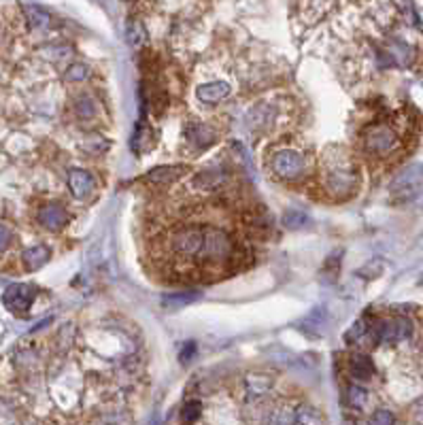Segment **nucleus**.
<instances>
[{
    "instance_id": "obj_1",
    "label": "nucleus",
    "mask_w": 423,
    "mask_h": 425,
    "mask_svg": "<svg viewBox=\"0 0 423 425\" xmlns=\"http://www.w3.org/2000/svg\"><path fill=\"white\" fill-rule=\"evenodd\" d=\"M319 179L323 190L336 200L354 196L360 187V168L345 149L330 147L319 164Z\"/></svg>"
},
{
    "instance_id": "obj_2",
    "label": "nucleus",
    "mask_w": 423,
    "mask_h": 425,
    "mask_svg": "<svg viewBox=\"0 0 423 425\" xmlns=\"http://www.w3.org/2000/svg\"><path fill=\"white\" fill-rule=\"evenodd\" d=\"M204 239H206V226H185L166 239V247L177 262H198L202 264V251H204Z\"/></svg>"
},
{
    "instance_id": "obj_3",
    "label": "nucleus",
    "mask_w": 423,
    "mask_h": 425,
    "mask_svg": "<svg viewBox=\"0 0 423 425\" xmlns=\"http://www.w3.org/2000/svg\"><path fill=\"white\" fill-rule=\"evenodd\" d=\"M423 194V164L413 162L404 166L389 183V198L395 204L413 202Z\"/></svg>"
},
{
    "instance_id": "obj_4",
    "label": "nucleus",
    "mask_w": 423,
    "mask_h": 425,
    "mask_svg": "<svg viewBox=\"0 0 423 425\" xmlns=\"http://www.w3.org/2000/svg\"><path fill=\"white\" fill-rule=\"evenodd\" d=\"M364 151L377 157H387L400 147V136L389 124H372L362 134Z\"/></svg>"
},
{
    "instance_id": "obj_5",
    "label": "nucleus",
    "mask_w": 423,
    "mask_h": 425,
    "mask_svg": "<svg viewBox=\"0 0 423 425\" xmlns=\"http://www.w3.org/2000/svg\"><path fill=\"white\" fill-rule=\"evenodd\" d=\"M413 334V323L406 317L381 319L370 327V336L374 342H400Z\"/></svg>"
},
{
    "instance_id": "obj_6",
    "label": "nucleus",
    "mask_w": 423,
    "mask_h": 425,
    "mask_svg": "<svg viewBox=\"0 0 423 425\" xmlns=\"http://www.w3.org/2000/svg\"><path fill=\"white\" fill-rule=\"evenodd\" d=\"M270 171L283 181H294L304 173V155L296 149H279L270 157Z\"/></svg>"
},
{
    "instance_id": "obj_7",
    "label": "nucleus",
    "mask_w": 423,
    "mask_h": 425,
    "mask_svg": "<svg viewBox=\"0 0 423 425\" xmlns=\"http://www.w3.org/2000/svg\"><path fill=\"white\" fill-rule=\"evenodd\" d=\"M36 294L39 292L34 285H28V283H13V285H9L3 294V304L13 315H26L30 311Z\"/></svg>"
},
{
    "instance_id": "obj_8",
    "label": "nucleus",
    "mask_w": 423,
    "mask_h": 425,
    "mask_svg": "<svg viewBox=\"0 0 423 425\" xmlns=\"http://www.w3.org/2000/svg\"><path fill=\"white\" fill-rule=\"evenodd\" d=\"M276 120V109L270 102H257L249 113H247V124L253 130H264Z\"/></svg>"
},
{
    "instance_id": "obj_9",
    "label": "nucleus",
    "mask_w": 423,
    "mask_h": 425,
    "mask_svg": "<svg viewBox=\"0 0 423 425\" xmlns=\"http://www.w3.org/2000/svg\"><path fill=\"white\" fill-rule=\"evenodd\" d=\"M230 85L226 81H213V83H204L196 87V98L204 105H217L230 96Z\"/></svg>"
},
{
    "instance_id": "obj_10",
    "label": "nucleus",
    "mask_w": 423,
    "mask_h": 425,
    "mask_svg": "<svg viewBox=\"0 0 423 425\" xmlns=\"http://www.w3.org/2000/svg\"><path fill=\"white\" fill-rule=\"evenodd\" d=\"M68 187L77 198H87L94 192V187H96V181H94V177L87 171L73 168L68 171Z\"/></svg>"
},
{
    "instance_id": "obj_11",
    "label": "nucleus",
    "mask_w": 423,
    "mask_h": 425,
    "mask_svg": "<svg viewBox=\"0 0 423 425\" xmlns=\"http://www.w3.org/2000/svg\"><path fill=\"white\" fill-rule=\"evenodd\" d=\"M185 138L190 140V143L198 149H204L208 147L210 143H215V130L202 124V122H194L185 128Z\"/></svg>"
},
{
    "instance_id": "obj_12",
    "label": "nucleus",
    "mask_w": 423,
    "mask_h": 425,
    "mask_svg": "<svg viewBox=\"0 0 423 425\" xmlns=\"http://www.w3.org/2000/svg\"><path fill=\"white\" fill-rule=\"evenodd\" d=\"M39 221L47 228V230H52V232H58L66 226L68 221V215H66V210L60 206V204H47L41 208L39 212Z\"/></svg>"
},
{
    "instance_id": "obj_13",
    "label": "nucleus",
    "mask_w": 423,
    "mask_h": 425,
    "mask_svg": "<svg viewBox=\"0 0 423 425\" xmlns=\"http://www.w3.org/2000/svg\"><path fill=\"white\" fill-rule=\"evenodd\" d=\"M325 323H327V315L323 311V306H315V309L300 321V329L309 336H321Z\"/></svg>"
},
{
    "instance_id": "obj_14",
    "label": "nucleus",
    "mask_w": 423,
    "mask_h": 425,
    "mask_svg": "<svg viewBox=\"0 0 423 425\" xmlns=\"http://www.w3.org/2000/svg\"><path fill=\"white\" fill-rule=\"evenodd\" d=\"M349 372L358 381H368L374 374V364L368 356L358 353V356H351V360H349Z\"/></svg>"
},
{
    "instance_id": "obj_15",
    "label": "nucleus",
    "mask_w": 423,
    "mask_h": 425,
    "mask_svg": "<svg viewBox=\"0 0 423 425\" xmlns=\"http://www.w3.org/2000/svg\"><path fill=\"white\" fill-rule=\"evenodd\" d=\"M47 259H50V249L39 245V247H30L28 251L21 253V262L26 266V270L34 272L39 268H43L47 264Z\"/></svg>"
},
{
    "instance_id": "obj_16",
    "label": "nucleus",
    "mask_w": 423,
    "mask_h": 425,
    "mask_svg": "<svg viewBox=\"0 0 423 425\" xmlns=\"http://www.w3.org/2000/svg\"><path fill=\"white\" fill-rule=\"evenodd\" d=\"M183 173H185V168H183V166H158V168H153L149 175H145V179H143V181L164 185V183H171V181L179 179Z\"/></svg>"
},
{
    "instance_id": "obj_17",
    "label": "nucleus",
    "mask_w": 423,
    "mask_h": 425,
    "mask_svg": "<svg viewBox=\"0 0 423 425\" xmlns=\"http://www.w3.org/2000/svg\"><path fill=\"white\" fill-rule=\"evenodd\" d=\"M200 298L198 292H177V294H169L162 298V306L169 311H177V309H185L187 304H192Z\"/></svg>"
},
{
    "instance_id": "obj_18",
    "label": "nucleus",
    "mask_w": 423,
    "mask_h": 425,
    "mask_svg": "<svg viewBox=\"0 0 423 425\" xmlns=\"http://www.w3.org/2000/svg\"><path fill=\"white\" fill-rule=\"evenodd\" d=\"M272 387L270 374H247V391L251 397H260Z\"/></svg>"
},
{
    "instance_id": "obj_19",
    "label": "nucleus",
    "mask_w": 423,
    "mask_h": 425,
    "mask_svg": "<svg viewBox=\"0 0 423 425\" xmlns=\"http://www.w3.org/2000/svg\"><path fill=\"white\" fill-rule=\"evenodd\" d=\"M23 11H26V17H28V23L32 28H47L52 23V15L47 13L45 9L36 7V5H26L23 7Z\"/></svg>"
},
{
    "instance_id": "obj_20",
    "label": "nucleus",
    "mask_w": 423,
    "mask_h": 425,
    "mask_svg": "<svg viewBox=\"0 0 423 425\" xmlns=\"http://www.w3.org/2000/svg\"><path fill=\"white\" fill-rule=\"evenodd\" d=\"M307 224H311L309 215L304 210H298V208H290L285 210V215H283V226L290 228V230H298V228H304Z\"/></svg>"
},
{
    "instance_id": "obj_21",
    "label": "nucleus",
    "mask_w": 423,
    "mask_h": 425,
    "mask_svg": "<svg viewBox=\"0 0 423 425\" xmlns=\"http://www.w3.org/2000/svg\"><path fill=\"white\" fill-rule=\"evenodd\" d=\"M75 111L79 117H83V120H89V117L96 115V100H94L89 94H81V96L77 98Z\"/></svg>"
},
{
    "instance_id": "obj_22",
    "label": "nucleus",
    "mask_w": 423,
    "mask_h": 425,
    "mask_svg": "<svg viewBox=\"0 0 423 425\" xmlns=\"http://www.w3.org/2000/svg\"><path fill=\"white\" fill-rule=\"evenodd\" d=\"M347 400H349L351 408L362 411L366 406V402H368V391L364 387H360V385H351L349 391H347Z\"/></svg>"
},
{
    "instance_id": "obj_23",
    "label": "nucleus",
    "mask_w": 423,
    "mask_h": 425,
    "mask_svg": "<svg viewBox=\"0 0 423 425\" xmlns=\"http://www.w3.org/2000/svg\"><path fill=\"white\" fill-rule=\"evenodd\" d=\"M128 43L132 47H143L147 43V30L140 21H132L128 26Z\"/></svg>"
},
{
    "instance_id": "obj_24",
    "label": "nucleus",
    "mask_w": 423,
    "mask_h": 425,
    "mask_svg": "<svg viewBox=\"0 0 423 425\" xmlns=\"http://www.w3.org/2000/svg\"><path fill=\"white\" fill-rule=\"evenodd\" d=\"M321 421H323L321 415L311 406L300 404L294 408V423H321Z\"/></svg>"
},
{
    "instance_id": "obj_25",
    "label": "nucleus",
    "mask_w": 423,
    "mask_h": 425,
    "mask_svg": "<svg viewBox=\"0 0 423 425\" xmlns=\"http://www.w3.org/2000/svg\"><path fill=\"white\" fill-rule=\"evenodd\" d=\"M338 255H340V253L327 257L325 266L321 268V281H334V279H336V274H338V266H340V257H338Z\"/></svg>"
},
{
    "instance_id": "obj_26",
    "label": "nucleus",
    "mask_w": 423,
    "mask_h": 425,
    "mask_svg": "<svg viewBox=\"0 0 423 425\" xmlns=\"http://www.w3.org/2000/svg\"><path fill=\"white\" fill-rule=\"evenodd\" d=\"M109 149V143L105 138H100V136H91V138H87V143L83 145V151H87L89 155H100V153H105Z\"/></svg>"
},
{
    "instance_id": "obj_27",
    "label": "nucleus",
    "mask_w": 423,
    "mask_h": 425,
    "mask_svg": "<svg viewBox=\"0 0 423 425\" xmlns=\"http://www.w3.org/2000/svg\"><path fill=\"white\" fill-rule=\"evenodd\" d=\"M87 75H89V70H87L85 64H73V66H70L66 73H64V79H66V81H83Z\"/></svg>"
},
{
    "instance_id": "obj_28",
    "label": "nucleus",
    "mask_w": 423,
    "mask_h": 425,
    "mask_svg": "<svg viewBox=\"0 0 423 425\" xmlns=\"http://www.w3.org/2000/svg\"><path fill=\"white\" fill-rule=\"evenodd\" d=\"M200 411H202V404L198 402V400H190V402H185V406H183V419L190 421V423L198 421Z\"/></svg>"
},
{
    "instance_id": "obj_29",
    "label": "nucleus",
    "mask_w": 423,
    "mask_h": 425,
    "mask_svg": "<svg viewBox=\"0 0 423 425\" xmlns=\"http://www.w3.org/2000/svg\"><path fill=\"white\" fill-rule=\"evenodd\" d=\"M370 423L374 425H383V423H395V417L389 411H374V415L370 417Z\"/></svg>"
},
{
    "instance_id": "obj_30",
    "label": "nucleus",
    "mask_w": 423,
    "mask_h": 425,
    "mask_svg": "<svg viewBox=\"0 0 423 425\" xmlns=\"http://www.w3.org/2000/svg\"><path fill=\"white\" fill-rule=\"evenodd\" d=\"M194 353H196V342H194V340H187V342L183 345V349L179 351V360H181L183 364H187V362L194 358Z\"/></svg>"
},
{
    "instance_id": "obj_31",
    "label": "nucleus",
    "mask_w": 423,
    "mask_h": 425,
    "mask_svg": "<svg viewBox=\"0 0 423 425\" xmlns=\"http://www.w3.org/2000/svg\"><path fill=\"white\" fill-rule=\"evenodd\" d=\"M11 230L7 226H0V253H3L9 245H11Z\"/></svg>"
}]
</instances>
